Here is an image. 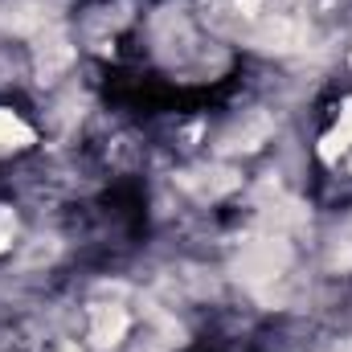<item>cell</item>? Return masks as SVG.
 Here are the masks:
<instances>
[{"label": "cell", "mask_w": 352, "mask_h": 352, "mask_svg": "<svg viewBox=\"0 0 352 352\" xmlns=\"http://www.w3.org/2000/svg\"><path fill=\"white\" fill-rule=\"evenodd\" d=\"M33 140H37L33 127H29L25 119H16L12 111L0 107V152H8V148H29Z\"/></svg>", "instance_id": "obj_3"}, {"label": "cell", "mask_w": 352, "mask_h": 352, "mask_svg": "<svg viewBox=\"0 0 352 352\" xmlns=\"http://www.w3.org/2000/svg\"><path fill=\"white\" fill-rule=\"evenodd\" d=\"M283 266H287V246H283L278 238H258V242H250V246L242 250V258H238L242 278H250V283L274 278Z\"/></svg>", "instance_id": "obj_1"}, {"label": "cell", "mask_w": 352, "mask_h": 352, "mask_svg": "<svg viewBox=\"0 0 352 352\" xmlns=\"http://www.w3.org/2000/svg\"><path fill=\"white\" fill-rule=\"evenodd\" d=\"M127 336V311L123 307H94L90 311V340L94 349H115Z\"/></svg>", "instance_id": "obj_2"}, {"label": "cell", "mask_w": 352, "mask_h": 352, "mask_svg": "<svg viewBox=\"0 0 352 352\" xmlns=\"http://www.w3.org/2000/svg\"><path fill=\"white\" fill-rule=\"evenodd\" d=\"M12 234H16V217H12V209H0V250L12 246Z\"/></svg>", "instance_id": "obj_4"}]
</instances>
